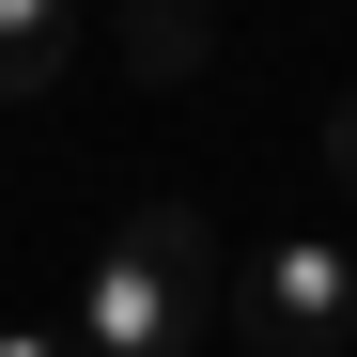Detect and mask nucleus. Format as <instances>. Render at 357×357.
<instances>
[{
    "label": "nucleus",
    "mask_w": 357,
    "mask_h": 357,
    "mask_svg": "<svg viewBox=\"0 0 357 357\" xmlns=\"http://www.w3.org/2000/svg\"><path fill=\"white\" fill-rule=\"evenodd\" d=\"M218 233L187 218V202H140L125 233L93 249V280H78V357H187L202 326H218Z\"/></svg>",
    "instance_id": "1"
},
{
    "label": "nucleus",
    "mask_w": 357,
    "mask_h": 357,
    "mask_svg": "<svg viewBox=\"0 0 357 357\" xmlns=\"http://www.w3.org/2000/svg\"><path fill=\"white\" fill-rule=\"evenodd\" d=\"M233 326H249V357H357V249L342 233H280L233 280Z\"/></svg>",
    "instance_id": "2"
},
{
    "label": "nucleus",
    "mask_w": 357,
    "mask_h": 357,
    "mask_svg": "<svg viewBox=\"0 0 357 357\" xmlns=\"http://www.w3.org/2000/svg\"><path fill=\"white\" fill-rule=\"evenodd\" d=\"M63 63H78V16H63V0H0V109H47Z\"/></svg>",
    "instance_id": "3"
},
{
    "label": "nucleus",
    "mask_w": 357,
    "mask_h": 357,
    "mask_svg": "<svg viewBox=\"0 0 357 357\" xmlns=\"http://www.w3.org/2000/svg\"><path fill=\"white\" fill-rule=\"evenodd\" d=\"M202 47H218V31H202V0H125V78H187Z\"/></svg>",
    "instance_id": "4"
},
{
    "label": "nucleus",
    "mask_w": 357,
    "mask_h": 357,
    "mask_svg": "<svg viewBox=\"0 0 357 357\" xmlns=\"http://www.w3.org/2000/svg\"><path fill=\"white\" fill-rule=\"evenodd\" d=\"M326 171H342V202H357V93H342V125H326Z\"/></svg>",
    "instance_id": "5"
},
{
    "label": "nucleus",
    "mask_w": 357,
    "mask_h": 357,
    "mask_svg": "<svg viewBox=\"0 0 357 357\" xmlns=\"http://www.w3.org/2000/svg\"><path fill=\"white\" fill-rule=\"evenodd\" d=\"M0 357H78V342H47V326H0Z\"/></svg>",
    "instance_id": "6"
}]
</instances>
